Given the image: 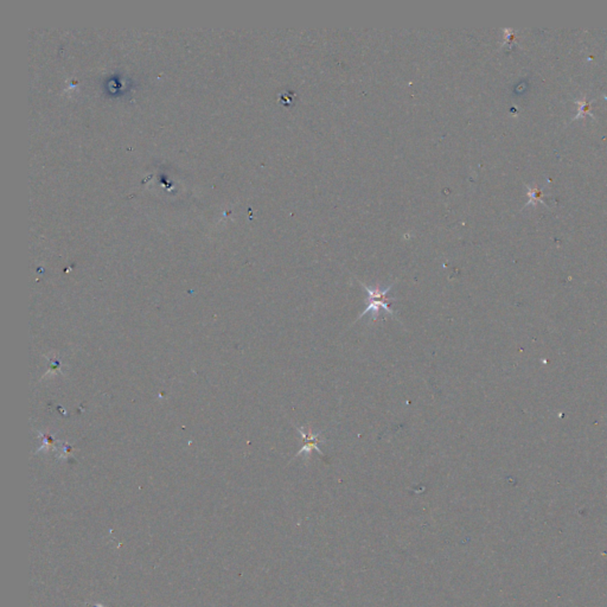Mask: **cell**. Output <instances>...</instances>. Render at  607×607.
Wrapping results in <instances>:
<instances>
[{"label": "cell", "instance_id": "1", "mask_svg": "<svg viewBox=\"0 0 607 607\" xmlns=\"http://www.w3.org/2000/svg\"><path fill=\"white\" fill-rule=\"evenodd\" d=\"M360 284L369 296V302H368L365 310L360 314L359 319L363 318L365 314H372V320H376L379 318L381 311L384 314H390L392 317H397L394 310L390 309V306H389V302H392V298L387 297V294L390 292L394 284H390L387 287H381L379 285L368 286L362 281H360Z\"/></svg>", "mask_w": 607, "mask_h": 607}, {"label": "cell", "instance_id": "2", "mask_svg": "<svg viewBox=\"0 0 607 607\" xmlns=\"http://www.w3.org/2000/svg\"><path fill=\"white\" fill-rule=\"evenodd\" d=\"M297 430L304 439L305 445L300 449V451H298L296 457L302 455H310L314 450L323 455L322 451L319 449V444L324 442V439H322V433L314 434L311 428H307V427H298Z\"/></svg>", "mask_w": 607, "mask_h": 607}]
</instances>
